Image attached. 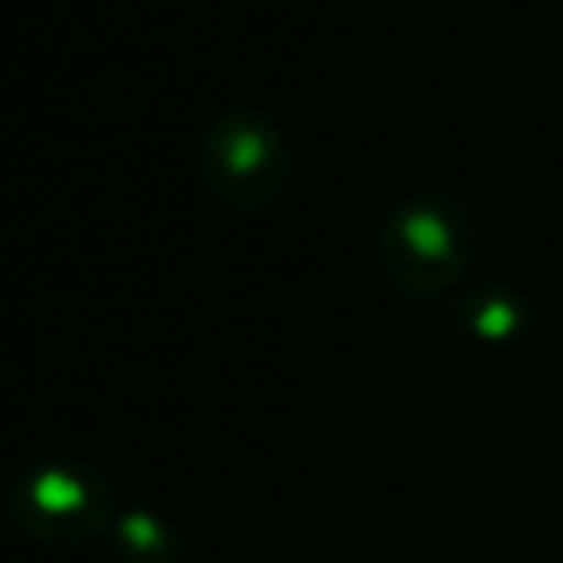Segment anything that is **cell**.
I'll return each mask as SVG.
<instances>
[{
	"mask_svg": "<svg viewBox=\"0 0 563 563\" xmlns=\"http://www.w3.org/2000/svg\"><path fill=\"white\" fill-rule=\"evenodd\" d=\"M475 255V229L462 202L449 194H409L391 207L378 233V260L396 290L435 299L457 286Z\"/></svg>",
	"mask_w": 563,
	"mask_h": 563,
	"instance_id": "1",
	"label": "cell"
},
{
	"mask_svg": "<svg viewBox=\"0 0 563 563\" xmlns=\"http://www.w3.org/2000/svg\"><path fill=\"white\" fill-rule=\"evenodd\" d=\"M110 479L84 457H40L9 475L4 515L9 523L44 545H79L114 519Z\"/></svg>",
	"mask_w": 563,
	"mask_h": 563,
	"instance_id": "2",
	"label": "cell"
},
{
	"mask_svg": "<svg viewBox=\"0 0 563 563\" xmlns=\"http://www.w3.org/2000/svg\"><path fill=\"white\" fill-rule=\"evenodd\" d=\"M202 185L229 211H268L290 185V141L286 128L251 106L224 110L202 128L198 141Z\"/></svg>",
	"mask_w": 563,
	"mask_h": 563,
	"instance_id": "3",
	"label": "cell"
},
{
	"mask_svg": "<svg viewBox=\"0 0 563 563\" xmlns=\"http://www.w3.org/2000/svg\"><path fill=\"white\" fill-rule=\"evenodd\" d=\"M106 545L114 563H180L185 550L176 519L158 506H119L106 528Z\"/></svg>",
	"mask_w": 563,
	"mask_h": 563,
	"instance_id": "4",
	"label": "cell"
},
{
	"mask_svg": "<svg viewBox=\"0 0 563 563\" xmlns=\"http://www.w3.org/2000/svg\"><path fill=\"white\" fill-rule=\"evenodd\" d=\"M457 321L479 339H515L523 330V299L506 286H479L462 299Z\"/></svg>",
	"mask_w": 563,
	"mask_h": 563,
	"instance_id": "5",
	"label": "cell"
}]
</instances>
